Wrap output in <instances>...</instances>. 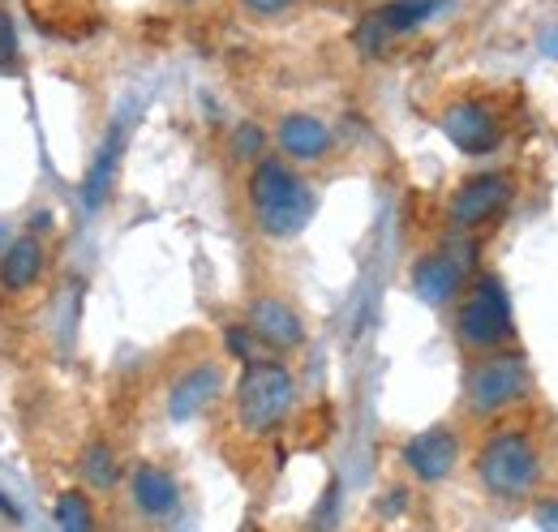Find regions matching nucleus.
<instances>
[{
	"instance_id": "20",
	"label": "nucleus",
	"mask_w": 558,
	"mask_h": 532,
	"mask_svg": "<svg viewBox=\"0 0 558 532\" xmlns=\"http://www.w3.org/2000/svg\"><path fill=\"white\" fill-rule=\"evenodd\" d=\"M223 352H228L232 361H241V365H250V361H258V356H271V352L258 343V335L245 327V318L232 323V327H223Z\"/></svg>"
},
{
	"instance_id": "4",
	"label": "nucleus",
	"mask_w": 558,
	"mask_h": 532,
	"mask_svg": "<svg viewBox=\"0 0 558 532\" xmlns=\"http://www.w3.org/2000/svg\"><path fill=\"white\" fill-rule=\"evenodd\" d=\"M477 485L498 503H524L542 485V451L524 430H494L477 447Z\"/></svg>"
},
{
	"instance_id": "12",
	"label": "nucleus",
	"mask_w": 558,
	"mask_h": 532,
	"mask_svg": "<svg viewBox=\"0 0 558 532\" xmlns=\"http://www.w3.org/2000/svg\"><path fill=\"white\" fill-rule=\"evenodd\" d=\"M271 142H276V155L296 168H314L336 155V130L314 112H283L271 130Z\"/></svg>"
},
{
	"instance_id": "23",
	"label": "nucleus",
	"mask_w": 558,
	"mask_h": 532,
	"mask_svg": "<svg viewBox=\"0 0 558 532\" xmlns=\"http://www.w3.org/2000/svg\"><path fill=\"white\" fill-rule=\"evenodd\" d=\"M533 524L542 532H558V498H542L533 507Z\"/></svg>"
},
{
	"instance_id": "24",
	"label": "nucleus",
	"mask_w": 558,
	"mask_h": 532,
	"mask_svg": "<svg viewBox=\"0 0 558 532\" xmlns=\"http://www.w3.org/2000/svg\"><path fill=\"white\" fill-rule=\"evenodd\" d=\"M537 52H542V57H550V61H558V22L555 26H542V31H537Z\"/></svg>"
},
{
	"instance_id": "15",
	"label": "nucleus",
	"mask_w": 558,
	"mask_h": 532,
	"mask_svg": "<svg viewBox=\"0 0 558 532\" xmlns=\"http://www.w3.org/2000/svg\"><path fill=\"white\" fill-rule=\"evenodd\" d=\"M125 489H130V507L138 511L146 524H163L181 511V481L177 472L155 460H142L125 472Z\"/></svg>"
},
{
	"instance_id": "8",
	"label": "nucleus",
	"mask_w": 558,
	"mask_h": 532,
	"mask_svg": "<svg viewBox=\"0 0 558 532\" xmlns=\"http://www.w3.org/2000/svg\"><path fill=\"white\" fill-rule=\"evenodd\" d=\"M511 198H515V181H511L507 168L473 172V177H464L451 190V198H447V223L456 232H477V228L494 223L511 206Z\"/></svg>"
},
{
	"instance_id": "6",
	"label": "nucleus",
	"mask_w": 558,
	"mask_h": 532,
	"mask_svg": "<svg viewBox=\"0 0 558 532\" xmlns=\"http://www.w3.org/2000/svg\"><path fill=\"white\" fill-rule=\"evenodd\" d=\"M533 391V370H529V356L515 352V348H498L486 356H473L469 374H464V403L473 416H502L507 408L524 403Z\"/></svg>"
},
{
	"instance_id": "1",
	"label": "nucleus",
	"mask_w": 558,
	"mask_h": 532,
	"mask_svg": "<svg viewBox=\"0 0 558 532\" xmlns=\"http://www.w3.org/2000/svg\"><path fill=\"white\" fill-rule=\"evenodd\" d=\"M245 210L258 237L288 245L314 223L318 194L296 164H288L283 155H263L245 168Z\"/></svg>"
},
{
	"instance_id": "5",
	"label": "nucleus",
	"mask_w": 558,
	"mask_h": 532,
	"mask_svg": "<svg viewBox=\"0 0 558 532\" xmlns=\"http://www.w3.org/2000/svg\"><path fill=\"white\" fill-rule=\"evenodd\" d=\"M473 275H477V237L473 232H451L447 241H438L409 266V283H413L421 305H429V310H451Z\"/></svg>"
},
{
	"instance_id": "10",
	"label": "nucleus",
	"mask_w": 558,
	"mask_h": 532,
	"mask_svg": "<svg viewBox=\"0 0 558 532\" xmlns=\"http://www.w3.org/2000/svg\"><path fill=\"white\" fill-rule=\"evenodd\" d=\"M442 4H447V0H387V4L369 9V13L356 22L352 39H356V48H361L365 57H383L391 44H400L404 35L421 31Z\"/></svg>"
},
{
	"instance_id": "3",
	"label": "nucleus",
	"mask_w": 558,
	"mask_h": 532,
	"mask_svg": "<svg viewBox=\"0 0 558 532\" xmlns=\"http://www.w3.org/2000/svg\"><path fill=\"white\" fill-rule=\"evenodd\" d=\"M451 310H456V318H451L456 343H460L469 356L498 352V348H507L511 335H515L511 297H507V288H502V279H498L494 270H477Z\"/></svg>"
},
{
	"instance_id": "11",
	"label": "nucleus",
	"mask_w": 558,
	"mask_h": 532,
	"mask_svg": "<svg viewBox=\"0 0 558 532\" xmlns=\"http://www.w3.org/2000/svg\"><path fill=\"white\" fill-rule=\"evenodd\" d=\"M228 391V374H223V361L215 356H198L190 365H181L172 378H168V391H163V412L168 421H194L210 412Z\"/></svg>"
},
{
	"instance_id": "13",
	"label": "nucleus",
	"mask_w": 558,
	"mask_h": 532,
	"mask_svg": "<svg viewBox=\"0 0 558 532\" xmlns=\"http://www.w3.org/2000/svg\"><path fill=\"white\" fill-rule=\"evenodd\" d=\"M460 447L464 443H460V434L451 425H429V430L413 434L400 447V464L421 485H442L456 472V464H460Z\"/></svg>"
},
{
	"instance_id": "18",
	"label": "nucleus",
	"mask_w": 558,
	"mask_h": 532,
	"mask_svg": "<svg viewBox=\"0 0 558 532\" xmlns=\"http://www.w3.org/2000/svg\"><path fill=\"white\" fill-rule=\"evenodd\" d=\"M52 520L61 532H99V511H95V494L86 485H65L52 503Z\"/></svg>"
},
{
	"instance_id": "9",
	"label": "nucleus",
	"mask_w": 558,
	"mask_h": 532,
	"mask_svg": "<svg viewBox=\"0 0 558 532\" xmlns=\"http://www.w3.org/2000/svg\"><path fill=\"white\" fill-rule=\"evenodd\" d=\"M245 327L258 335V343L271 352V356H292L305 348L310 327H305V314L296 310V301H288L283 292H254L245 301Z\"/></svg>"
},
{
	"instance_id": "19",
	"label": "nucleus",
	"mask_w": 558,
	"mask_h": 532,
	"mask_svg": "<svg viewBox=\"0 0 558 532\" xmlns=\"http://www.w3.org/2000/svg\"><path fill=\"white\" fill-rule=\"evenodd\" d=\"M267 142H271V137H267V130H263L258 121H241V125L232 130V159L250 168V164H258V159L267 155Z\"/></svg>"
},
{
	"instance_id": "16",
	"label": "nucleus",
	"mask_w": 558,
	"mask_h": 532,
	"mask_svg": "<svg viewBox=\"0 0 558 532\" xmlns=\"http://www.w3.org/2000/svg\"><path fill=\"white\" fill-rule=\"evenodd\" d=\"M48 279V245L39 232H17L0 245V292L26 297Z\"/></svg>"
},
{
	"instance_id": "26",
	"label": "nucleus",
	"mask_w": 558,
	"mask_h": 532,
	"mask_svg": "<svg viewBox=\"0 0 558 532\" xmlns=\"http://www.w3.org/2000/svg\"><path fill=\"white\" fill-rule=\"evenodd\" d=\"M172 4H198V0H172Z\"/></svg>"
},
{
	"instance_id": "7",
	"label": "nucleus",
	"mask_w": 558,
	"mask_h": 532,
	"mask_svg": "<svg viewBox=\"0 0 558 532\" xmlns=\"http://www.w3.org/2000/svg\"><path fill=\"white\" fill-rule=\"evenodd\" d=\"M438 130L447 133V142L460 150V155H494L502 142H507V121H502V108L486 99V95H460V99H447L442 112H438Z\"/></svg>"
},
{
	"instance_id": "22",
	"label": "nucleus",
	"mask_w": 558,
	"mask_h": 532,
	"mask_svg": "<svg viewBox=\"0 0 558 532\" xmlns=\"http://www.w3.org/2000/svg\"><path fill=\"white\" fill-rule=\"evenodd\" d=\"M241 4V13L250 17V22H279V17H288L292 9H301L305 0H236Z\"/></svg>"
},
{
	"instance_id": "2",
	"label": "nucleus",
	"mask_w": 558,
	"mask_h": 532,
	"mask_svg": "<svg viewBox=\"0 0 558 532\" xmlns=\"http://www.w3.org/2000/svg\"><path fill=\"white\" fill-rule=\"evenodd\" d=\"M296 412V374L283 356H258L241 365L232 383V421L245 438H276Z\"/></svg>"
},
{
	"instance_id": "14",
	"label": "nucleus",
	"mask_w": 558,
	"mask_h": 532,
	"mask_svg": "<svg viewBox=\"0 0 558 532\" xmlns=\"http://www.w3.org/2000/svg\"><path fill=\"white\" fill-rule=\"evenodd\" d=\"M125 146H130V121H125V117H117V121L104 130L99 146H95V155H90V164H86V172H82V185H77V198H82V206H86L90 215H95V210H104L108 198H112L117 177H121Z\"/></svg>"
},
{
	"instance_id": "25",
	"label": "nucleus",
	"mask_w": 558,
	"mask_h": 532,
	"mask_svg": "<svg viewBox=\"0 0 558 532\" xmlns=\"http://www.w3.org/2000/svg\"><path fill=\"white\" fill-rule=\"evenodd\" d=\"M0 520H9V524H22V520H26V516H22V507H17L4 489H0Z\"/></svg>"
},
{
	"instance_id": "21",
	"label": "nucleus",
	"mask_w": 558,
	"mask_h": 532,
	"mask_svg": "<svg viewBox=\"0 0 558 532\" xmlns=\"http://www.w3.org/2000/svg\"><path fill=\"white\" fill-rule=\"evenodd\" d=\"M22 52H17V26H13V9L0 0V73H17Z\"/></svg>"
},
{
	"instance_id": "17",
	"label": "nucleus",
	"mask_w": 558,
	"mask_h": 532,
	"mask_svg": "<svg viewBox=\"0 0 558 532\" xmlns=\"http://www.w3.org/2000/svg\"><path fill=\"white\" fill-rule=\"evenodd\" d=\"M77 481L90 494H112L117 485H125V464H121V456L108 438H90L77 451Z\"/></svg>"
}]
</instances>
